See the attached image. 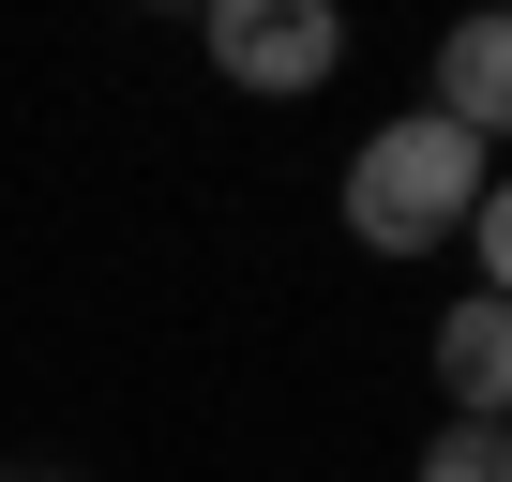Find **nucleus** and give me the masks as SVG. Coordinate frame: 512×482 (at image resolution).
<instances>
[{"label":"nucleus","mask_w":512,"mask_h":482,"mask_svg":"<svg viewBox=\"0 0 512 482\" xmlns=\"http://www.w3.org/2000/svg\"><path fill=\"white\" fill-rule=\"evenodd\" d=\"M482 181H497V151H482L467 121L407 106V121H377V136L347 151V241H362V257H437V241H467Z\"/></svg>","instance_id":"obj_1"},{"label":"nucleus","mask_w":512,"mask_h":482,"mask_svg":"<svg viewBox=\"0 0 512 482\" xmlns=\"http://www.w3.org/2000/svg\"><path fill=\"white\" fill-rule=\"evenodd\" d=\"M196 46H211V76H226V91L302 106V91H332V76H347V0H211Z\"/></svg>","instance_id":"obj_2"},{"label":"nucleus","mask_w":512,"mask_h":482,"mask_svg":"<svg viewBox=\"0 0 512 482\" xmlns=\"http://www.w3.org/2000/svg\"><path fill=\"white\" fill-rule=\"evenodd\" d=\"M437 121H467L497 166H512V0H467V16L437 31V91H422Z\"/></svg>","instance_id":"obj_3"},{"label":"nucleus","mask_w":512,"mask_h":482,"mask_svg":"<svg viewBox=\"0 0 512 482\" xmlns=\"http://www.w3.org/2000/svg\"><path fill=\"white\" fill-rule=\"evenodd\" d=\"M422 362H437V422H512V302H482V287H467V302L437 317V347H422Z\"/></svg>","instance_id":"obj_4"},{"label":"nucleus","mask_w":512,"mask_h":482,"mask_svg":"<svg viewBox=\"0 0 512 482\" xmlns=\"http://www.w3.org/2000/svg\"><path fill=\"white\" fill-rule=\"evenodd\" d=\"M407 482H512V422H437Z\"/></svg>","instance_id":"obj_5"},{"label":"nucleus","mask_w":512,"mask_h":482,"mask_svg":"<svg viewBox=\"0 0 512 482\" xmlns=\"http://www.w3.org/2000/svg\"><path fill=\"white\" fill-rule=\"evenodd\" d=\"M467 257H482V302H512V166H497L482 211H467Z\"/></svg>","instance_id":"obj_6"},{"label":"nucleus","mask_w":512,"mask_h":482,"mask_svg":"<svg viewBox=\"0 0 512 482\" xmlns=\"http://www.w3.org/2000/svg\"><path fill=\"white\" fill-rule=\"evenodd\" d=\"M136 16H211V0H136Z\"/></svg>","instance_id":"obj_7"},{"label":"nucleus","mask_w":512,"mask_h":482,"mask_svg":"<svg viewBox=\"0 0 512 482\" xmlns=\"http://www.w3.org/2000/svg\"><path fill=\"white\" fill-rule=\"evenodd\" d=\"M0 482H76V467H0Z\"/></svg>","instance_id":"obj_8"}]
</instances>
